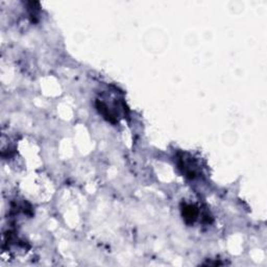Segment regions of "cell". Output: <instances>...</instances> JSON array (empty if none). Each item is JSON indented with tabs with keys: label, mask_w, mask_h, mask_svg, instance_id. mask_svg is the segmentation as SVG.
<instances>
[{
	"label": "cell",
	"mask_w": 267,
	"mask_h": 267,
	"mask_svg": "<svg viewBox=\"0 0 267 267\" xmlns=\"http://www.w3.org/2000/svg\"><path fill=\"white\" fill-rule=\"evenodd\" d=\"M182 215L186 223L193 224L196 219H198L199 209L193 205H187V203H184L182 206Z\"/></svg>",
	"instance_id": "7a4b0ae2"
},
{
	"label": "cell",
	"mask_w": 267,
	"mask_h": 267,
	"mask_svg": "<svg viewBox=\"0 0 267 267\" xmlns=\"http://www.w3.org/2000/svg\"><path fill=\"white\" fill-rule=\"evenodd\" d=\"M178 169L182 171V174L188 178H196V167H195V163H193L192 158H187L186 155H182L178 156Z\"/></svg>",
	"instance_id": "6da1fadb"
}]
</instances>
